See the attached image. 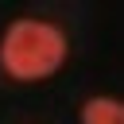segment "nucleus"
<instances>
[{
  "mask_svg": "<svg viewBox=\"0 0 124 124\" xmlns=\"http://www.w3.org/2000/svg\"><path fill=\"white\" fill-rule=\"evenodd\" d=\"M81 124H124V101H116V97H89L81 105Z\"/></svg>",
  "mask_w": 124,
  "mask_h": 124,
  "instance_id": "obj_2",
  "label": "nucleus"
},
{
  "mask_svg": "<svg viewBox=\"0 0 124 124\" xmlns=\"http://www.w3.org/2000/svg\"><path fill=\"white\" fill-rule=\"evenodd\" d=\"M66 31L50 19H16L0 43V66L19 81L50 78L66 62Z\"/></svg>",
  "mask_w": 124,
  "mask_h": 124,
  "instance_id": "obj_1",
  "label": "nucleus"
}]
</instances>
